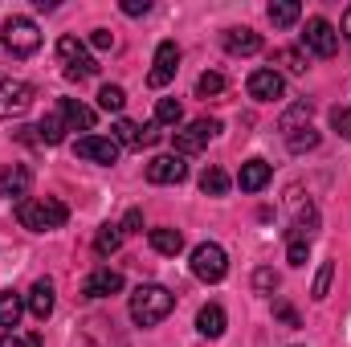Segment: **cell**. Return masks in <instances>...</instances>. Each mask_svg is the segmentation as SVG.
<instances>
[{
  "instance_id": "obj_24",
  "label": "cell",
  "mask_w": 351,
  "mask_h": 347,
  "mask_svg": "<svg viewBox=\"0 0 351 347\" xmlns=\"http://www.w3.org/2000/svg\"><path fill=\"white\" fill-rule=\"evenodd\" d=\"M298 16H302L298 0H274V4H269V21H274L278 29H290V25H294Z\"/></svg>"
},
{
  "instance_id": "obj_7",
  "label": "cell",
  "mask_w": 351,
  "mask_h": 347,
  "mask_svg": "<svg viewBox=\"0 0 351 347\" xmlns=\"http://www.w3.org/2000/svg\"><path fill=\"white\" fill-rule=\"evenodd\" d=\"M29 106H33V86L12 78V74H0V119L25 115Z\"/></svg>"
},
{
  "instance_id": "obj_6",
  "label": "cell",
  "mask_w": 351,
  "mask_h": 347,
  "mask_svg": "<svg viewBox=\"0 0 351 347\" xmlns=\"http://www.w3.org/2000/svg\"><path fill=\"white\" fill-rule=\"evenodd\" d=\"M302 49H311L315 58H335V49H339L335 25L323 21V16H311V21H306V33H302Z\"/></svg>"
},
{
  "instance_id": "obj_11",
  "label": "cell",
  "mask_w": 351,
  "mask_h": 347,
  "mask_svg": "<svg viewBox=\"0 0 351 347\" xmlns=\"http://www.w3.org/2000/svg\"><path fill=\"white\" fill-rule=\"evenodd\" d=\"M119 290H123V274L110 270V265H98L86 282H82V294H86V298H110V294H119Z\"/></svg>"
},
{
  "instance_id": "obj_32",
  "label": "cell",
  "mask_w": 351,
  "mask_h": 347,
  "mask_svg": "<svg viewBox=\"0 0 351 347\" xmlns=\"http://www.w3.org/2000/svg\"><path fill=\"white\" fill-rule=\"evenodd\" d=\"M221 90H225V78H221L217 70H204V74L196 78V94H200V98H217Z\"/></svg>"
},
{
  "instance_id": "obj_26",
  "label": "cell",
  "mask_w": 351,
  "mask_h": 347,
  "mask_svg": "<svg viewBox=\"0 0 351 347\" xmlns=\"http://www.w3.org/2000/svg\"><path fill=\"white\" fill-rule=\"evenodd\" d=\"M37 135H41V143H62V139H66V119H62V110H58V115H45V119L37 123Z\"/></svg>"
},
{
  "instance_id": "obj_2",
  "label": "cell",
  "mask_w": 351,
  "mask_h": 347,
  "mask_svg": "<svg viewBox=\"0 0 351 347\" xmlns=\"http://www.w3.org/2000/svg\"><path fill=\"white\" fill-rule=\"evenodd\" d=\"M16 221H21L25 229H33V233H53V229H62V225L70 221V208H66L62 200H53V196H45V200L25 196V200L16 204Z\"/></svg>"
},
{
  "instance_id": "obj_4",
  "label": "cell",
  "mask_w": 351,
  "mask_h": 347,
  "mask_svg": "<svg viewBox=\"0 0 351 347\" xmlns=\"http://www.w3.org/2000/svg\"><path fill=\"white\" fill-rule=\"evenodd\" d=\"M58 58H62V66H66V78H74V82H86L98 74V62L86 53V45L78 41V37H58Z\"/></svg>"
},
{
  "instance_id": "obj_38",
  "label": "cell",
  "mask_w": 351,
  "mask_h": 347,
  "mask_svg": "<svg viewBox=\"0 0 351 347\" xmlns=\"http://www.w3.org/2000/svg\"><path fill=\"white\" fill-rule=\"evenodd\" d=\"M139 225H143V213H139V208H131V213L123 217V225H119V229H123V237H127V233H143Z\"/></svg>"
},
{
  "instance_id": "obj_5",
  "label": "cell",
  "mask_w": 351,
  "mask_h": 347,
  "mask_svg": "<svg viewBox=\"0 0 351 347\" xmlns=\"http://www.w3.org/2000/svg\"><path fill=\"white\" fill-rule=\"evenodd\" d=\"M192 274H196L200 282H221V278L229 274V254H225L217 241H200V246L192 250Z\"/></svg>"
},
{
  "instance_id": "obj_39",
  "label": "cell",
  "mask_w": 351,
  "mask_h": 347,
  "mask_svg": "<svg viewBox=\"0 0 351 347\" xmlns=\"http://www.w3.org/2000/svg\"><path fill=\"white\" fill-rule=\"evenodd\" d=\"M123 12L127 16H143V12H152V0H123Z\"/></svg>"
},
{
  "instance_id": "obj_21",
  "label": "cell",
  "mask_w": 351,
  "mask_h": 347,
  "mask_svg": "<svg viewBox=\"0 0 351 347\" xmlns=\"http://www.w3.org/2000/svg\"><path fill=\"white\" fill-rule=\"evenodd\" d=\"M147 241H152V250L164 254V258H176V254L184 250V233H180V229H168V225H164V229H152Z\"/></svg>"
},
{
  "instance_id": "obj_22",
  "label": "cell",
  "mask_w": 351,
  "mask_h": 347,
  "mask_svg": "<svg viewBox=\"0 0 351 347\" xmlns=\"http://www.w3.org/2000/svg\"><path fill=\"white\" fill-rule=\"evenodd\" d=\"M21 315H25V298H21L12 286H8V290H0V327H8V331H12V327L21 323Z\"/></svg>"
},
{
  "instance_id": "obj_9",
  "label": "cell",
  "mask_w": 351,
  "mask_h": 347,
  "mask_svg": "<svg viewBox=\"0 0 351 347\" xmlns=\"http://www.w3.org/2000/svg\"><path fill=\"white\" fill-rule=\"evenodd\" d=\"M221 131V123L217 119H196V123H188L184 131H176V156H196L200 147H208V139Z\"/></svg>"
},
{
  "instance_id": "obj_8",
  "label": "cell",
  "mask_w": 351,
  "mask_h": 347,
  "mask_svg": "<svg viewBox=\"0 0 351 347\" xmlns=\"http://www.w3.org/2000/svg\"><path fill=\"white\" fill-rule=\"evenodd\" d=\"M74 156L78 160H90V164H114L123 156V143L114 135H82L74 143Z\"/></svg>"
},
{
  "instance_id": "obj_3",
  "label": "cell",
  "mask_w": 351,
  "mask_h": 347,
  "mask_svg": "<svg viewBox=\"0 0 351 347\" xmlns=\"http://www.w3.org/2000/svg\"><path fill=\"white\" fill-rule=\"evenodd\" d=\"M0 41H4V49H8L12 58H29V53L41 49V33H37V25H33L29 16H8Z\"/></svg>"
},
{
  "instance_id": "obj_15",
  "label": "cell",
  "mask_w": 351,
  "mask_h": 347,
  "mask_svg": "<svg viewBox=\"0 0 351 347\" xmlns=\"http://www.w3.org/2000/svg\"><path fill=\"white\" fill-rule=\"evenodd\" d=\"M188 176V164L180 160V156H156L152 164H147V180L152 184H180Z\"/></svg>"
},
{
  "instance_id": "obj_16",
  "label": "cell",
  "mask_w": 351,
  "mask_h": 347,
  "mask_svg": "<svg viewBox=\"0 0 351 347\" xmlns=\"http://www.w3.org/2000/svg\"><path fill=\"white\" fill-rule=\"evenodd\" d=\"M53 302H58V298H53V282H49V278L33 282V290H29V302H25V307H29V315L45 323V319L53 315Z\"/></svg>"
},
{
  "instance_id": "obj_12",
  "label": "cell",
  "mask_w": 351,
  "mask_h": 347,
  "mask_svg": "<svg viewBox=\"0 0 351 347\" xmlns=\"http://www.w3.org/2000/svg\"><path fill=\"white\" fill-rule=\"evenodd\" d=\"M114 139H119L123 147H152V143L160 139V123L139 127V123H131V119H119V123H114Z\"/></svg>"
},
{
  "instance_id": "obj_10",
  "label": "cell",
  "mask_w": 351,
  "mask_h": 347,
  "mask_svg": "<svg viewBox=\"0 0 351 347\" xmlns=\"http://www.w3.org/2000/svg\"><path fill=\"white\" fill-rule=\"evenodd\" d=\"M176 66H180V45H176V41H160V49H156V66H152V74H147V86L164 90L176 78Z\"/></svg>"
},
{
  "instance_id": "obj_14",
  "label": "cell",
  "mask_w": 351,
  "mask_h": 347,
  "mask_svg": "<svg viewBox=\"0 0 351 347\" xmlns=\"http://www.w3.org/2000/svg\"><path fill=\"white\" fill-rule=\"evenodd\" d=\"M282 94H286V82H282L278 70H254V74H250V98L274 102V98H282Z\"/></svg>"
},
{
  "instance_id": "obj_28",
  "label": "cell",
  "mask_w": 351,
  "mask_h": 347,
  "mask_svg": "<svg viewBox=\"0 0 351 347\" xmlns=\"http://www.w3.org/2000/svg\"><path fill=\"white\" fill-rule=\"evenodd\" d=\"M200 188H204L208 196H225V192H229V176H225V168H204Z\"/></svg>"
},
{
  "instance_id": "obj_34",
  "label": "cell",
  "mask_w": 351,
  "mask_h": 347,
  "mask_svg": "<svg viewBox=\"0 0 351 347\" xmlns=\"http://www.w3.org/2000/svg\"><path fill=\"white\" fill-rule=\"evenodd\" d=\"M306 258H311V241H306V237H290L286 261H290V265H306Z\"/></svg>"
},
{
  "instance_id": "obj_33",
  "label": "cell",
  "mask_w": 351,
  "mask_h": 347,
  "mask_svg": "<svg viewBox=\"0 0 351 347\" xmlns=\"http://www.w3.org/2000/svg\"><path fill=\"white\" fill-rule=\"evenodd\" d=\"M331 278H335V265H331V261H323V265H319V278H315V290H311V298H315V302H323V298H327Z\"/></svg>"
},
{
  "instance_id": "obj_41",
  "label": "cell",
  "mask_w": 351,
  "mask_h": 347,
  "mask_svg": "<svg viewBox=\"0 0 351 347\" xmlns=\"http://www.w3.org/2000/svg\"><path fill=\"white\" fill-rule=\"evenodd\" d=\"M0 347H29V339H21L16 331H8V339H4V344H0Z\"/></svg>"
},
{
  "instance_id": "obj_25",
  "label": "cell",
  "mask_w": 351,
  "mask_h": 347,
  "mask_svg": "<svg viewBox=\"0 0 351 347\" xmlns=\"http://www.w3.org/2000/svg\"><path fill=\"white\" fill-rule=\"evenodd\" d=\"M119 246H123V229H119V225H102L98 237H94V254H98V258H110Z\"/></svg>"
},
{
  "instance_id": "obj_19",
  "label": "cell",
  "mask_w": 351,
  "mask_h": 347,
  "mask_svg": "<svg viewBox=\"0 0 351 347\" xmlns=\"http://www.w3.org/2000/svg\"><path fill=\"white\" fill-rule=\"evenodd\" d=\"M225 49H229V53L250 58V53H258V49H262V37H258L254 29H245V25H241V29H229V33H225Z\"/></svg>"
},
{
  "instance_id": "obj_30",
  "label": "cell",
  "mask_w": 351,
  "mask_h": 347,
  "mask_svg": "<svg viewBox=\"0 0 351 347\" xmlns=\"http://www.w3.org/2000/svg\"><path fill=\"white\" fill-rule=\"evenodd\" d=\"M274 62L286 66L290 74H306V53L302 49H274Z\"/></svg>"
},
{
  "instance_id": "obj_13",
  "label": "cell",
  "mask_w": 351,
  "mask_h": 347,
  "mask_svg": "<svg viewBox=\"0 0 351 347\" xmlns=\"http://www.w3.org/2000/svg\"><path fill=\"white\" fill-rule=\"evenodd\" d=\"M29 188H33V172L25 168V164H8L4 172H0V196H8V200H25L29 196Z\"/></svg>"
},
{
  "instance_id": "obj_17",
  "label": "cell",
  "mask_w": 351,
  "mask_h": 347,
  "mask_svg": "<svg viewBox=\"0 0 351 347\" xmlns=\"http://www.w3.org/2000/svg\"><path fill=\"white\" fill-rule=\"evenodd\" d=\"M269 164L265 160H245L241 164V172H237V184H241V192H262L265 184H269Z\"/></svg>"
},
{
  "instance_id": "obj_29",
  "label": "cell",
  "mask_w": 351,
  "mask_h": 347,
  "mask_svg": "<svg viewBox=\"0 0 351 347\" xmlns=\"http://www.w3.org/2000/svg\"><path fill=\"white\" fill-rule=\"evenodd\" d=\"M98 106H102L106 115H119V110L127 106V94H123V86H102V90H98Z\"/></svg>"
},
{
  "instance_id": "obj_36",
  "label": "cell",
  "mask_w": 351,
  "mask_h": 347,
  "mask_svg": "<svg viewBox=\"0 0 351 347\" xmlns=\"http://www.w3.org/2000/svg\"><path fill=\"white\" fill-rule=\"evenodd\" d=\"M254 290H258V294H274V290H278V274H274V270H258V274H254Z\"/></svg>"
},
{
  "instance_id": "obj_40",
  "label": "cell",
  "mask_w": 351,
  "mask_h": 347,
  "mask_svg": "<svg viewBox=\"0 0 351 347\" xmlns=\"http://www.w3.org/2000/svg\"><path fill=\"white\" fill-rule=\"evenodd\" d=\"M274 315H278V319H286L290 327H298V315H294V311H290L286 302H278V307H274Z\"/></svg>"
},
{
  "instance_id": "obj_18",
  "label": "cell",
  "mask_w": 351,
  "mask_h": 347,
  "mask_svg": "<svg viewBox=\"0 0 351 347\" xmlns=\"http://www.w3.org/2000/svg\"><path fill=\"white\" fill-rule=\"evenodd\" d=\"M62 119H66V127H74V131H94V110H90L86 102H78V98H62Z\"/></svg>"
},
{
  "instance_id": "obj_42",
  "label": "cell",
  "mask_w": 351,
  "mask_h": 347,
  "mask_svg": "<svg viewBox=\"0 0 351 347\" xmlns=\"http://www.w3.org/2000/svg\"><path fill=\"white\" fill-rule=\"evenodd\" d=\"M343 41H351V4L343 8Z\"/></svg>"
},
{
  "instance_id": "obj_37",
  "label": "cell",
  "mask_w": 351,
  "mask_h": 347,
  "mask_svg": "<svg viewBox=\"0 0 351 347\" xmlns=\"http://www.w3.org/2000/svg\"><path fill=\"white\" fill-rule=\"evenodd\" d=\"M90 45H94V49H114V33H110V29H94V33H90Z\"/></svg>"
},
{
  "instance_id": "obj_31",
  "label": "cell",
  "mask_w": 351,
  "mask_h": 347,
  "mask_svg": "<svg viewBox=\"0 0 351 347\" xmlns=\"http://www.w3.org/2000/svg\"><path fill=\"white\" fill-rule=\"evenodd\" d=\"M302 123H311V102L290 106V110L282 115V123H278V127H282V135H286V131H294V127H302Z\"/></svg>"
},
{
  "instance_id": "obj_1",
  "label": "cell",
  "mask_w": 351,
  "mask_h": 347,
  "mask_svg": "<svg viewBox=\"0 0 351 347\" xmlns=\"http://www.w3.org/2000/svg\"><path fill=\"white\" fill-rule=\"evenodd\" d=\"M172 307H176V294L168 286H160V282H143V286H135V294H131V319H135L139 327L164 323V319L172 315Z\"/></svg>"
},
{
  "instance_id": "obj_20",
  "label": "cell",
  "mask_w": 351,
  "mask_h": 347,
  "mask_svg": "<svg viewBox=\"0 0 351 347\" xmlns=\"http://www.w3.org/2000/svg\"><path fill=\"white\" fill-rule=\"evenodd\" d=\"M196 331H200L204 339H221V335H225V311H221L217 302L200 307V315H196Z\"/></svg>"
},
{
  "instance_id": "obj_27",
  "label": "cell",
  "mask_w": 351,
  "mask_h": 347,
  "mask_svg": "<svg viewBox=\"0 0 351 347\" xmlns=\"http://www.w3.org/2000/svg\"><path fill=\"white\" fill-rule=\"evenodd\" d=\"M180 119H184V106L176 98H160L156 102V123L160 127H180Z\"/></svg>"
},
{
  "instance_id": "obj_35",
  "label": "cell",
  "mask_w": 351,
  "mask_h": 347,
  "mask_svg": "<svg viewBox=\"0 0 351 347\" xmlns=\"http://www.w3.org/2000/svg\"><path fill=\"white\" fill-rule=\"evenodd\" d=\"M331 127H335V131L351 143V110H348V106H335V110H331Z\"/></svg>"
},
{
  "instance_id": "obj_23",
  "label": "cell",
  "mask_w": 351,
  "mask_h": 347,
  "mask_svg": "<svg viewBox=\"0 0 351 347\" xmlns=\"http://www.w3.org/2000/svg\"><path fill=\"white\" fill-rule=\"evenodd\" d=\"M286 147H290V152H315V147H319V131H315L311 123H302V127L286 131Z\"/></svg>"
}]
</instances>
